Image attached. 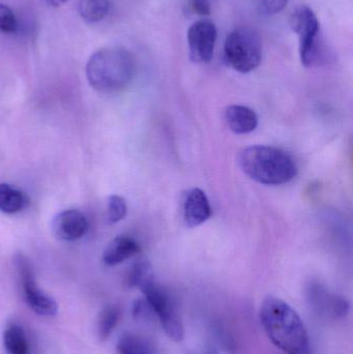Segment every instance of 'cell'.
Instances as JSON below:
<instances>
[{
    "mask_svg": "<svg viewBox=\"0 0 353 354\" xmlns=\"http://www.w3.org/2000/svg\"><path fill=\"white\" fill-rule=\"evenodd\" d=\"M269 340L285 354H311L310 337L298 312L279 297H265L259 310Z\"/></svg>",
    "mask_w": 353,
    "mask_h": 354,
    "instance_id": "obj_1",
    "label": "cell"
},
{
    "mask_svg": "<svg viewBox=\"0 0 353 354\" xmlns=\"http://www.w3.org/2000/svg\"><path fill=\"white\" fill-rule=\"evenodd\" d=\"M136 71L134 56L124 47L99 49L86 64L87 80L95 91L114 93L124 91L132 82Z\"/></svg>",
    "mask_w": 353,
    "mask_h": 354,
    "instance_id": "obj_2",
    "label": "cell"
},
{
    "mask_svg": "<svg viewBox=\"0 0 353 354\" xmlns=\"http://www.w3.org/2000/svg\"><path fill=\"white\" fill-rule=\"evenodd\" d=\"M238 164L246 176L267 185L289 183L298 174L294 160L282 149L267 145H253L242 149Z\"/></svg>",
    "mask_w": 353,
    "mask_h": 354,
    "instance_id": "obj_3",
    "label": "cell"
},
{
    "mask_svg": "<svg viewBox=\"0 0 353 354\" xmlns=\"http://www.w3.org/2000/svg\"><path fill=\"white\" fill-rule=\"evenodd\" d=\"M224 51L228 64L238 72L247 74L260 64L263 44L254 29L242 26L227 35Z\"/></svg>",
    "mask_w": 353,
    "mask_h": 354,
    "instance_id": "obj_4",
    "label": "cell"
},
{
    "mask_svg": "<svg viewBox=\"0 0 353 354\" xmlns=\"http://www.w3.org/2000/svg\"><path fill=\"white\" fill-rule=\"evenodd\" d=\"M290 27L300 39V56L306 68L319 66L325 58L321 45V25L318 19L308 6L294 10L289 20Z\"/></svg>",
    "mask_w": 353,
    "mask_h": 354,
    "instance_id": "obj_5",
    "label": "cell"
},
{
    "mask_svg": "<svg viewBox=\"0 0 353 354\" xmlns=\"http://www.w3.org/2000/svg\"><path fill=\"white\" fill-rule=\"evenodd\" d=\"M149 307L157 316L160 324L170 340L180 342L184 337V326L175 299L155 279L141 287Z\"/></svg>",
    "mask_w": 353,
    "mask_h": 354,
    "instance_id": "obj_6",
    "label": "cell"
},
{
    "mask_svg": "<svg viewBox=\"0 0 353 354\" xmlns=\"http://www.w3.org/2000/svg\"><path fill=\"white\" fill-rule=\"evenodd\" d=\"M15 266L20 278L21 288L25 303L37 315L52 317L58 312V305L47 293L44 292L33 274L32 266L22 254H17Z\"/></svg>",
    "mask_w": 353,
    "mask_h": 354,
    "instance_id": "obj_7",
    "label": "cell"
},
{
    "mask_svg": "<svg viewBox=\"0 0 353 354\" xmlns=\"http://www.w3.org/2000/svg\"><path fill=\"white\" fill-rule=\"evenodd\" d=\"M217 28L209 20L195 22L188 31L189 51L192 62L207 64L213 58L217 41Z\"/></svg>",
    "mask_w": 353,
    "mask_h": 354,
    "instance_id": "obj_8",
    "label": "cell"
},
{
    "mask_svg": "<svg viewBox=\"0 0 353 354\" xmlns=\"http://www.w3.org/2000/svg\"><path fill=\"white\" fill-rule=\"evenodd\" d=\"M51 227L58 239L73 241L86 234L88 222L86 216L79 210L66 209L54 216Z\"/></svg>",
    "mask_w": 353,
    "mask_h": 354,
    "instance_id": "obj_9",
    "label": "cell"
},
{
    "mask_svg": "<svg viewBox=\"0 0 353 354\" xmlns=\"http://www.w3.org/2000/svg\"><path fill=\"white\" fill-rule=\"evenodd\" d=\"M308 297L313 309L321 315L344 317L350 311V304L345 299L330 292L321 285H311Z\"/></svg>",
    "mask_w": 353,
    "mask_h": 354,
    "instance_id": "obj_10",
    "label": "cell"
},
{
    "mask_svg": "<svg viewBox=\"0 0 353 354\" xmlns=\"http://www.w3.org/2000/svg\"><path fill=\"white\" fill-rule=\"evenodd\" d=\"M211 216V203L207 194L198 187L190 189L184 201V220L190 228L200 226Z\"/></svg>",
    "mask_w": 353,
    "mask_h": 354,
    "instance_id": "obj_11",
    "label": "cell"
},
{
    "mask_svg": "<svg viewBox=\"0 0 353 354\" xmlns=\"http://www.w3.org/2000/svg\"><path fill=\"white\" fill-rule=\"evenodd\" d=\"M225 122L234 134L245 135L256 130L258 116L246 106L231 105L225 110Z\"/></svg>",
    "mask_w": 353,
    "mask_h": 354,
    "instance_id": "obj_12",
    "label": "cell"
},
{
    "mask_svg": "<svg viewBox=\"0 0 353 354\" xmlns=\"http://www.w3.org/2000/svg\"><path fill=\"white\" fill-rule=\"evenodd\" d=\"M140 252L138 243L132 237L120 235L110 241L103 254L105 264L109 266H117Z\"/></svg>",
    "mask_w": 353,
    "mask_h": 354,
    "instance_id": "obj_13",
    "label": "cell"
},
{
    "mask_svg": "<svg viewBox=\"0 0 353 354\" xmlns=\"http://www.w3.org/2000/svg\"><path fill=\"white\" fill-rule=\"evenodd\" d=\"M29 205L26 194L8 183H0V212L12 214Z\"/></svg>",
    "mask_w": 353,
    "mask_h": 354,
    "instance_id": "obj_14",
    "label": "cell"
},
{
    "mask_svg": "<svg viewBox=\"0 0 353 354\" xmlns=\"http://www.w3.org/2000/svg\"><path fill=\"white\" fill-rule=\"evenodd\" d=\"M3 346L8 354H30L28 338L20 324H10L4 330Z\"/></svg>",
    "mask_w": 353,
    "mask_h": 354,
    "instance_id": "obj_15",
    "label": "cell"
},
{
    "mask_svg": "<svg viewBox=\"0 0 353 354\" xmlns=\"http://www.w3.org/2000/svg\"><path fill=\"white\" fill-rule=\"evenodd\" d=\"M117 354H155V346L144 337L136 334L122 335L116 345Z\"/></svg>",
    "mask_w": 353,
    "mask_h": 354,
    "instance_id": "obj_16",
    "label": "cell"
},
{
    "mask_svg": "<svg viewBox=\"0 0 353 354\" xmlns=\"http://www.w3.org/2000/svg\"><path fill=\"white\" fill-rule=\"evenodd\" d=\"M111 3L109 0H80L78 12L87 23H97L109 14Z\"/></svg>",
    "mask_w": 353,
    "mask_h": 354,
    "instance_id": "obj_17",
    "label": "cell"
},
{
    "mask_svg": "<svg viewBox=\"0 0 353 354\" xmlns=\"http://www.w3.org/2000/svg\"><path fill=\"white\" fill-rule=\"evenodd\" d=\"M120 319V308L115 306H107L104 308L103 311L99 314V324H97V334L101 341H106L111 336Z\"/></svg>",
    "mask_w": 353,
    "mask_h": 354,
    "instance_id": "obj_18",
    "label": "cell"
},
{
    "mask_svg": "<svg viewBox=\"0 0 353 354\" xmlns=\"http://www.w3.org/2000/svg\"><path fill=\"white\" fill-rule=\"evenodd\" d=\"M155 279L153 268L147 260H139L131 268L126 277V284L128 287H136L140 289L149 281Z\"/></svg>",
    "mask_w": 353,
    "mask_h": 354,
    "instance_id": "obj_19",
    "label": "cell"
},
{
    "mask_svg": "<svg viewBox=\"0 0 353 354\" xmlns=\"http://www.w3.org/2000/svg\"><path fill=\"white\" fill-rule=\"evenodd\" d=\"M128 212L126 200L118 195L110 196L108 199L107 220L110 224H116L126 218Z\"/></svg>",
    "mask_w": 353,
    "mask_h": 354,
    "instance_id": "obj_20",
    "label": "cell"
},
{
    "mask_svg": "<svg viewBox=\"0 0 353 354\" xmlns=\"http://www.w3.org/2000/svg\"><path fill=\"white\" fill-rule=\"evenodd\" d=\"M18 22L16 16L8 6L0 3V32H16Z\"/></svg>",
    "mask_w": 353,
    "mask_h": 354,
    "instance_id": "obj_21",
    "label": "cell"
},
{
    "mask_svg": "<svg viewBox=\"0 0 353 354\" xmlns=\"http://www.w3.org/2000/svg\"><path fill=\"white\" fill-rule=\"evenodd\" d=\"M288 0H257L259 12L263 15L279 14L287 6Z\"/></svg>",
    "mask_w": 353,
    "mask_h": 354,
    "instance_id": "obj_22",
    "label": "cell"
},
{
    "mask_svg": "<svg viewBox=\"0 0 353 354\" xmlns=\"http://www.w3.org/2000/svg\"><path fill=\"white\" fill-rule=\"evenodd\" d=\"M192 8L195 12L201 16H207L211 14V6L207 0H193Z\"/></svg>",
    "mask_w": 353,
    "mask_h": 354,
    "instance_id": "obj_23",
    "label": "cell"
},
{
    "mask_svg": "<svg viewBox=\"0 0 353 354\" xmlns=\"http://www.w3.org/2000/svg\"><path fill=\"white\" fill-rule=\"evenodd\" d=\"M47 3L49 6H54V8H58V6H62L64 2L68 1V0H46Z\"/></svg>",
    "mask_w": 353,
    "mask_h": 354,
    "instance_id": "obj_24",
    "label": "cell"
},
{
    "mask_svg": "<svg viewBox=\"0 0 353 354\" xmlns=\"http://www.w3.org/2000/svg\"><path fill=\"white\" fill-rule=\"evenodd\" d=\"M195 354H219V353H218L217 351H215V349L207 348V349H203V351H198V353H196Z\"/></svg>",
    "mask_w": 353,
    "mask_h": 354,
    "instance_id": "obj_25",
    "label": "cell"
}]
</instances>
